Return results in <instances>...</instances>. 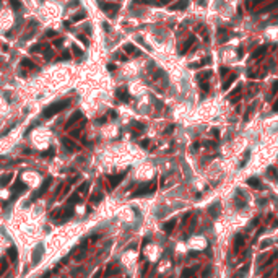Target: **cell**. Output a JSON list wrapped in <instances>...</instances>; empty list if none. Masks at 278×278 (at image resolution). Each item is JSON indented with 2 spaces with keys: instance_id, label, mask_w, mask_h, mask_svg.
<instances>
[{
  "instance_id": "6da1fadb",
  "label": "cell",
  "mask_w": 278,
  "mask_h": 278,
  "mask_svg": "<svg viewBox=\"0 0 278 278\" xmlns=\"http://www.w3.org/2000/svg\"><path fill=\"white\" fill-rule=\"evenodd\" d=\"M68 104H70V101H57V103H54V104L47 106L44 111H42V117H44V119H50V117L57 116L59 112H62L64 109H67Z\"/></svg>"
},
{
  "instance_id": "7a4b0ae2",
  "label": "cell",
  "mask_w": 278,
  "mask_h": 278,
  "mask_svg": "<svg viewBox=\"0 0 278 278\" xmlns=\"http://www.w3.org/2000/svg\"><path fill=\"white\" fill-rule=\"evenodd\" d=\"M156 189V184L155 182H148V184H143V186H140L138 189H137L132 197H142V195H147V194H151V192Z\"/></svg>"
},
{
  "instance_id": "3957f363",
  "label": "cell",
  "mask_w": 278,
  "mask_h": 278,
  "mask_svg": "<svg viewBox=\"0 0 278 278\" xmlns=\"http://www.w3.org/2000/svg\"><path fill=\"white\" fill-rule=\"evenodd\" d=\"M50 184H52V179L50 177H47V179H44V182H42V186L39 187V190H36L34 194H33V197H31V200H36L37 197H42L46 194V192H47V189H49V186Z\"/></svg>"
},
{
  "instance_id": "277c9868",
  "label": "cell",
  "mask_w": 278,
  "mask_h": 278,
  "mask_svg": "<svg viewBox=\"0 0 278 278\" xmlns=\"http://www.w3.org/2000/svg\"><path fill=\"white\" fill-rule=\"evenodd\" d=\"M98 5H99V8H101V10H106L107 13H109V15H114V12H117V10H119V5H117V3L103 2V0H99V3H98Z\"/></svg>"
},
{
  "instance_id": "5b68a950",
  "label": "cell",
  "mask_w": 278,
  "mask_h": 278,
  "mask_svg": "<svg viewBox=\"0 0 278 278\" xmlns=\"http://www.w3.org/2000/svg\"><path fill=\"white\" fill-rule=\"evenodd\" d=\"M125 174H127V171L120 172V174H117V176H109V182H111V187H112V189H114V187H117L122 181H124Z\"/></svg>"
},
{
  "instance_id": "8992f818",
  "label": "cell",
  "mask_w": 278,
  "mask_h": 278,
  "mask_svg": "<svg viewBox=\"0 0 278 278\" xmlns=\"http://www.w3.org/2000/svg\"><path fill=\"white\" fill-rule=\"evenodd\" d=\"M80 119H82V112H80V111H75L73 114L68 117V120L65 122V129H70V127H72L75 122H78Z\"/></svg>"
},
{
  "instance_id": "52a82bcc",
  "label": "cell",
  "mask_w": 278,
  "mask_h": 278,
  "mask_svg": "<svg viewBox=\"0 0 278 278\" xmlns=\"http://www.w3.org/2000/svg\"><path fill=\"white\" fill-rule=\"evenodd\" d=\"M42 252H44V244H37L36 249H34V252H33V263H37L41 260Z\"/></svg>"
},
{
  "instance_id": "ba28073f",
  "label": "cell",
  "mask_w": 278,
  "mask_h": 278,
  "mask_svg": "<svg viewBox=\"0 0 278 278\" xmlns=\"http://www.w3.org/2000/svg\"><path fill=\"white\" fill-rule=\"evenodd\" d=\"M116 96L119 98L120 101H124V103H127V101H130V95L127 93V89L125 88H119L116 91Z\"/></svg>"
},
{
  "instance_id": "9c48e42d",
  "label": "cell",
  "mask_w": 278,
  "mask_h": 278,
  "mask_svg": "<svg viewBox=\"0 0 278 278\" xmlns=\"http://www.w3.org/2000/svg\"><path fill=\"white\" fill-rule=\"evenodd\" d=\"M62 213H64V216H62V220H60V221H65V220H68L70 216L73 215V207H72V205H68L67 208H64V210H62Z\"/></svg>"
},
{
  "instance_id": "30bf717a",
  "label": "cell",
  "mask_w": 278,
  "mask_h": 278,
  "mask_svg": "<svg viewBox=\"0 0 278 278\" xmlns=\"http://www.w3.org/2000/svg\"><path fill=\"white\" fill-rule=\"evenodd\" d=\"M187 5H189V0H181V2L171 5V8H172V10H182V8H186Z\"/></svg>"
},
{
  "instance_id": "8fae6325",
  "label": "cell",
  "mask_w": 278,
  "mask_h": 278,
  "mask_svg": "<svg viewBox=\"0 0 278 278\" xmlns=\"http://www.w3.org/2000/svg\"><path fill=\"white\" fill-rule=\"evenodd\" d=\"M12 179H13V174H3V176L0 177V187H5Z\"/></svg>"
},
{
  "instance_id": "7c38bea8",
  "label": "cell",
  "mask_w": 278,
  "mask_h": 278,
  "mask_svg": "<svg viewBox=\"0 0 278 278\" xmlns=\"http://www.w3.org/2000/svg\"><path fill=\"white\" fill-rule=\"evenodd\" d=\"M247 184L251 187H255V189H262V184H260V181H259L257 177H251V179H247Z\"/></svg>"
},
{
  "instance_id": "4fadbf2b",
  "label": "cell",
  "mask_w": 278,
  "mask_h": 278,
  "mask_svg": "<svg viewBox=\"0 0 278 278\" xmlns=\"http://www.w3.org/2000/svg\"><path fill=\"white\" fill-rule=\"evenodd\" d=\"M116 273H119V268L109 265V268H107V270L104 272V278H109V276H112V275H116Z\"/></svg>"
},
{
  "instance_id": "5bb4252c",
  "label": "cell",
  "mask_w": 278,
  "mask_h": 278,
  "mask_svg": "<svg viewBox=\"0 0 278 278\" xmlns=\"http://www.w3.org/2000/svg\"><path fill=\"white\" fill-rule=\"evenodd\" d=\"M192 44H194V37H189V41H186V42H184V46L181 47V54H186V50L189 49Z\"/></svg>"
},
{
  "instance_id": "9a60e30c",
  "label": "cell",
  "mask_w": 278,
  "mask_h": 278,
  "mask_svg": "<svg viewBox=\"0 0 278 278\" xmlns=\"http://www.w3.org/2000/svg\"><path fill=\"white\" fill-rule=\"evenodd\" d=\"M23 190H26V186H25V184H23L21 181H18L16 186H15V197L20 194V192H23Z\"/></svg>"
},
{
  "instance_id": "2e32d148",
  "label": "cell",
  "mask_w": 278,
  "mask_h": 278,
  "mask_svg": "<svg viewBox=\"0 0 278 278\" xmlns=\"http://www.w3.org/2000/svg\"><path fill=\"white\" fill-rule=\"evenodd\" d=\"M174 226H176V220H171V221H168V223H164L163 228H164V231H166V233H171Z\"/></svg>"
},
{
  "instance_id": "e0dca14e",
  "label": "cell",
  "mask_w": 278,
  "mask_h": 278,
  "mask_svg": "<svg viewBox=\"0 0 278 278\" xmlns=\"http://www.w3.org/2000/svg\"><path fill=\"white\" fill-rule=\"evenodd\" d=\"M195 272H197V268H186V270L182 272L181 278H189V276H192V275H194Z\"/></svg>"
},
{
  "instance_id": "ac0fdd59",
  "label": "cell",
  "mask_w": 278,
  "mask_h": 278,
  "mask_svg": "<svg viewBox=\"0 0 278 278\" xmlns=\"http://www.w3.org/2000/svg\"><path fill=\"white\" fill-rule=\"evenodd\" d=\"M124 50H125L127 54H130V52H132V54H138V50H137L135 46H132V44H125V46H124Z\"/></svg>"
},
{
  "instance_id": "d6986e66",
  "label": "cell",
  "mask_w": 278,
  "mask_h": 278,
  "mask_svg": "<svg viewBox=\"0 0 278 278\" xmlns=\"http://www.w3.org/2000/svg\"><path fill=\"white\" fill-rule=\"evenodd\" d=\"M8 257H10L13 262L16 260V259H18V254H16V247H10V249H8Z\"/></svg>"
},
{
  "instance_id": "ffe728a7",
  "label": "cell",
  "mask_w": 278,
  "mask_h": 278,
  "mask_svg": "<svg viewBox=\"0 0 278 278\" xmlns=\"http://www.w3.org/2000/svg\"><path fill=\"white\" fill-rule=\"evenodd\" d=\"M10 5H12L13 10H21L23 3L20 2V0H10Z\"/></svg>"
},
{
  "instance_id": "44dd1931",
  "label": "cell",
  "mask_w": 278,
  "mask_h": 278,
  "mask_svg": "<svg viewBox=\"0 0 278 278\" xmlns=\"http://www.w3.org/2000/svg\"><path fill=\"white\" fill-rule=\"evenodd\" d=\"M21 64L25 65V67H28V68H36L34 62H33V60H30V59H23V60H21Z\"/></svg>"
},
{
  "instance_id": "7402d4cb",
  "label": "cell",
  "mask_w": 278,
  "mask_h": 278,
  "mask_svg": "<svg viewBox=\"0 0 278 278\" xmlns=\"http://www.w3.org/2000/svg\"><path fill=\"white\" fill-rule=\"evenodd\" d=\"M62 143H64V145H65V147H67L68 150H72V151H73L75 148H77V147H75V145H73L72 142H70L68 138H64V140H62Z\"/></svg>"
},
{
  "instance_id": "603a6c76",
  "label": "cell",
  "mask_w": 278,
  "mask_h": 278,
  "mask_svg": "<svg viewBox=\"0 0 278 278\" xmlns=\"http://www.w3.org/2000/svg\"><path fill=\"white\" fill-rule=\"evenodd\" d=\"M77 200H80V195H78V192H77V194H73V195L68 199V205H73V203H77Z\"/></svg>"
},
{
  "instance_id": "cb8c5ba5",
  "label": "cell",
  "mask_w": 278,
  "mask_h": 278,
  "mask_svg": "<svg viewBox=\"0 0 278 278\" xmlns=\"http://www.w3.org/2000/svg\"><path fill=\"white\" fill-rule=\"evenodd\" d=\"M103 197H104L103 194H96V195L91 197V202H93V203H99V202L103 200Z\"/></svg>"
},
{
  "instance_id": "d4e9b609",
  "label": "cell",
  "mask_w": 278,
  "mask_h": 278,
  "mask_svg": "<svg viewBox=\"0 0 278 278\" xmlns=\"http://www.w3.org/2000/svg\"><path fill=\"white\" fill-rule=\"evenodd\" d=\"M72 50L75 52V55H77V57H82V55H83V52L78 49V46H77V44H73V46H72Z\"/></svg>"
},
{
  "instance_id": "484cf974",
  "label": "cell",
  "mask_w": 278,
  "mask_h": 278,
  "mask_svg": "<svg viewBox=\"0 0 278 278\" xmlns=\"http://www.w3.org/2000/svg\"><path fill=\"white\" fill-rule=\"evenodd\" d=\"M88 186H89L88 182H83L82 186H80V194H86V192H88Z\"/></svg>"
},
{
  "instance_id": "4316f807",
  "label": "cell",
  "mask_w": 278,
  "mask_h": 278,
  "mask_svg": "<svg viewBox=\"0 0 278 278\" xmlns=\"http://www.w3.org/2000/svg\"><path fill=\"white\" fill-rule=\"evenodd\" d=\"M85 18H86V13L82 12L80 15H75V16H73V21H80V20H85Z\"/></svg>"
},
{
  "instance_id": "83f0119b",
  "label": "cell",
  "mask_w": 278,
  "mask_h": 278,
  "mask_svg": "<svg viewBox=\"0 0 278 278\" xmlns=\"http://www.w3.org/2000/svg\"><path fill=\"white\" fill-rule=\"evenodd\" d=\"M263 50H267V46H262L260 49H257V50H255V54H254V57H260V55L263 54Z\"/></svg>"
},
{
  "instance_id": "f1b7e54d",
  "label": "cell",
  "mask_w": 278,
  "mask_h": 278,
  "mask_svg": "<svg viewBox=\"0 0 278 278\" xmlns=\"http://www.w3.org/2000/svg\"><path fill=\"white\" fill-rule=\"evenodd\" d=\"M42 156L44 158H49V156H54V148H49L47 151H44L42 153Z\"/></svg>"
},
{
  "instance_id": "f546056e",
  "label": "cell",
  "mask_w": 278,
  "mask_h": 278,
  "mask_svg": "<svg viewBox=\"0 0 278 278\" xmlns=\"http://www.w3.org/2000/svg\"><path fill=\"white\" fill-rule=\"evenodd\" d=\"M234 80H236V75H233V77H231V78L228 80V82H226V83H224V89H226V88H228V86H229V85H231V83H233V82H234Z\"/></svg>"
},
{
  "instance_id": "4dcf8cb0",
  "label": "cell",
  "mask_w": 278,
  "mask_h": 278,
  "mask_svg": "<svg viewBox=\"0 0 278 278\" xmlns=\"http://www.w3.org/2000/svg\"><path fill=\"white\" fill-rule=\"evenodd\" d=\"M44 47H46V46H42V44H36V46H33V47H31V50L34 52V50H41V49H44Z\"/></svg>"
},
{
  "instance_id": "1f68e13d",
  "label": "cell",
  "mask_w": 278,
  "mask_h": 278,
  "mask_svg": "<svg viewBox=\"0 0 278 278\" xmlns=\"http://www.w3.org/2000/svg\"><path fill=\"white\" fill-rule=\"evenodd\" d=\"M107 70H109V72H114V70H116V65H114V64H107Z\"/></svg>"
},
{
  "instance_id": "d6a6232c",
  "label": "cell",
  "mask_w": 278,
  "mask_h": 278,
  "mask_svg": "<svg viewBox=\"0 0 278 278\" xmlns=\"http://www.w3.org/2000/svg\"><path fill=\"white\" fill-rule=\"evenodd\" d=\"M78 39H80V41H82V42H83V44H85V46H88V39H86V37H85V36H80V37H78Z\"/></svg>"
},
{
  "instance_id": "836d02e7",
  "label": "cell",
  "mask_w": 278,
  "mask_h": 278,
  "mask_svg": "<svg viewBox=\"0 0 278 278\" xmlns=\"http://www.w3.org/2000/svg\"><path fill=\"white\" fill-rule=\"evenodd\" d=\"M109 116H111V119H116V117H117V112H116V111H109Z\"/></svg>"
},
{
  "instance_id": "e575fe53",
  "label": "cell",
  "mask_w": 278,
  "mask_h": 278,
  "mask_svg": "<svg viewBox=\"0 0 278 278\" xmlns=\"http://www.w3.org/2000/svg\"><path fill=\"white\" fill-rule=\"evenodd\" d=\"M55 34H57V33L52 31V30H49V31H47V36H49V37H52V36H55Z\"/></svg>"
},
{
  "instance_id": "d590c367",
  "label": "cell",
  "mask_w": 278,
  "mask_h": 278,
  "mask_svg": "<svg viewBox=\"0 0 278 278\" xmlns=\"http://www.w3.org/2000/svg\"><path fill=\"white\" fill-rule=\"evenodd\" d=\"M103 30H106V31H109V25H107V23H103Z\"/></svg>"
},
{
  "instance_id": "8d00e7d4",
  "label": "cell",
  "mask_w": 278,
  "mask_h": 278,
  "mask_svg": "<svg viewBox=\"0 0 278 278\" xmlns=\"http://www.w3.org/2000/svg\"><path fill=\"white\" fill-rule=\"evenodd\" d=\"M72 135H73V137H78V135H80V130H78V129H77V130H73V132H72Z\"/></svg>"
},
{
  "instance_id": "74e56055",
  "label": "cell",
  "mask_w": 278,
  "mask_h": 278,
  "mask_svg": "<svg viewBox=\"0 0 278 278\" xmlns=\"http://www.w3.org/2000/svg\"><path fill=\"white\" fill-rule=\"evenodd\" d=\"M54 44H55V46H57V47H59V46H62V39H57V41H55V42H54Z\"/></svg>"
},
{
  "instance_id": "f35d334b",
  "label": "cell",
  "mask_w": 278,
  "mask_h": 278,
  "mask_svg": "<svg viewBox=\"0 0 278 278\" xmlns=\"http://www.w3.org/2000/svg\"><path fill=\"white\" fill-rule=\"evenodd\" d=\"M140 145H142V147H148V140H143V142L140 143Z\"/></svg>"
},
{
  "instance_id": "ab89813d",
  "label": "cell",
  "mask_w": 278,
  "mask_h": 278,
  "mask_svg": "<svg viewBox=\"0 0 278 278\" xmlns=\"http://www.w3.org/2000/svg\"><path fill=\"white\" fill-rule=\"evenodd\" d=\"M62 59H70V54H67V52L62 54Z\"/></svg>"
},
{
  "instance_id": "60d3db41",
  "label": "cell",
  "mask_w": 278,
  "mask_h": 278,
  "mask_svg": "<svg viewBox=\"0 0 278 278\" xmlns=\"http://www.w3.org/2000/svg\"><path fill=\"white\" fill-rule=\"evenodd\" d=\"M99 275H101V270H98V272L95 273V278H99Z\"/></svg>"
},
{
  "instance_id": "b9f144b4",
  "label": "cell",
  "mask_w": 278,
  "mask_h": 278,
  "mask_svg": "<svg viewBox=\"0 0 278 278\" xmlns=\"http://www.w3.org/2000/svg\"><path fill=\"white\" fill-rule=\"evenodd\" d=\"M275 111H278V101H276V104H275V107H273Z\"/></svg>"
},
{
  "instance_id": "7bdbcfd3",
  "label": "cell",
  "mask_w": 278,
  "mask_h": 278,
  "mask_svg": "<svg viewBox=\"0 0 278 278\" xmlns=\"http://www.w3.org/2000/svg\"><path fill=\"white\" fill-rule=\"evenodd\" d=\"M0 5H2V0H0Z\"/></svg>"
}]
</instances>
